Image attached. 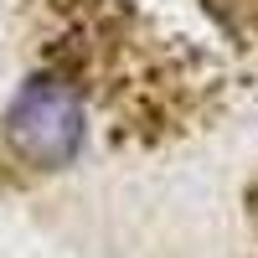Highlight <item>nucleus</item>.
Here are the masks:
<instances>
[{"label":"nucleus","instance_id":"f257e3e1","mask_svg":"<svg viewBox=\"0 0 258 258\" xmlns=\"http://www.w3.org/2000/svg\"><path fill=\"white\" fill-rule=\"evenodd\" d=\"M88 140V109L83 88L62 73H36L21 83V93L6 109V145L36 170H62L78 160Z\"/></svg>","mask_w":258,"mask_h":258},{"label":"nucleus","instance_id":"f03ea898","mask_svg":"<svg viewBox=\"0 0 258 258\" xmlns=\"http://www.w3.org/2000/svg\"><path fill=\"white\" fill-rule=\"evenodd\" d=\"M212 11V21L238 41V47L258 52V0H202Z\"/></svg>","mask_w":258,"mask_h":258},{"label":"nucleus","instance_id":"7ed1b4c3","mask_svg":"<svg viewBox=\"0 0 258 258\" xmlns=\"http://www.w3.org/2000/svg\"><path fill=\"white\" fill-rule=\"evenodd\" d=\"M243 212H248V232H253V243H258V176H253L248 191H243Z\"/></svg>","mask_w":258,"mask_h":258}]
</instances>
